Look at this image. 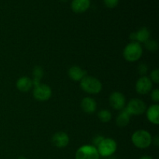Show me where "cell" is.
Instances as JSON below:
<instances>
[{
    "mask_svg": "<svg viewBox=\"0 0 159 159\" xmlns=\"http://www.w3.org/2000/svg\"><path fill=\"white\" fill-rule=\"evenodd\" d=\"M143 54V48L141 43L131 41L127 43L123 51V56L128 62H134L139 60Z\"/></svg>",
    "mask_w": 159,
    "mask_h": 159,
    "instance_id": "6da1fadb",
    "label": "cell"
},
{
    "mask_svg": "<svg viewBox=\"0 0 159 159\" xmlns=\"http://www.w3.org/2000/svg\"><path fill=\"white\" fill-rule=\"evenodd\" d=\"M81 89L85 93L90 95L99 94L102 89V84L100 81L93 76L86 75L80 81Z\"/></svg>",
    "mask_w": 159,
    "mask_h": 159,
    "instance_id": "7a4b0ae2",
    "label": "cell"
},
{
    "mask_svg": "<svg viewBox=\"0 0 159 159\" xmlns=\"http://www.w3.org/2000/svg\"><path fill=\"white\" fill-rule=\"evenodd\" d=\"M131 141L138 148L145 149L152 144V136L147 130H138L132 134Z\"/></svg>",
    "mask_w": 159,
    "mask_h": 159,
    "instance_id": "3957f363",
    "label": "cell"
},
{
    "mask_svg": "<svg viewBox=\"0 0 159 159\" xmlns=\"http://www.w3.org/2000/svg\"><path fill=\"white\" fill-rule=\"evenodd\" d=\"M96 148L99 152V156H102L103 158H108V157L112 156L116 152L117 144L113 138H104V139L101 141V143L97 146Z\"/></svg>",
    "mask_w": 159,
    "mask_h": 159,
    "instance_id": "277c9868",
    "label": "cell"
},
{
    "mask_svg": "<svg viewBox=\"0 0 159 159\" xmlns=\"http://www.w3.org/2000/svg\"><path fill=\"white\" fill-rule=\"evenodd\" d=\"M124 109L130 116H139L145 113L147 110V106L143 100L138 98H134V99H130L128 103L126 104Z\"/></svg>",
    "mask_w": 159,
    "mask_h": 159,
    "instance_id": "5b68a950",
    "label": "cell"
},
{
    "mask_svg": "<svg viewBox=\"0 0 159 159\" xmlns=\"http://www.w3.org/2000/svg\"><path fill=\"white\" fill-rule=\"evenodd\" d=\"M97 148L93 144L82 145L76 151L75 159H99Z\"/></svg>",
    "mask_w": 159,
    "mask_h": 159,
    "instance_id": "8992f818",
    "label": "cell"
},
{
    "mask_svg": "<svg viewBox=\"0 0 159 159\" xmlns=\"http://www.w3.org/2000/svg\"><path fill=\"white\" fill-rule=\"evenodd\" d=\"M52 96V90L49 85L40 83L37 86L34 87L33 96L34 99L40 102H45L50 99Z\"/></svg>",
    "mask_w": 159,
    "mask_h": 159,
    "instance_id": "52a82bcc",
    "label": "cell"
},
{
    "mask_svg": "<svg viewBox=\"0 0 159 159\" xmlns=\"http://www.w3.org/2000/svg\"><path fill=\"white\" fill-rule=\"evenodd\" d=\"M110 105L113 110L121 111L124 110L127 104V100L124 95L120 92H113L109 97Z\"/></svg>",
    "mask_w": 159,
    "mask_h": 159,
    "instance_id": "ba28073f",
    "label": "cell"
},
{
    "mask_svg": "<svg viewBox=\"0 0 159 159\" xmlns=\"http://www.w3.org/2000/svg\"><path fill=\"white\" fill-rule=\"evenodd\" d=\"M153 87V83L149 77L144 75L141 76L138 79L135 85V90L140 95H146L151 93Z\"/></svg>",
    "mask_w": 159,
    "mask_h": 159,
    "instance_id": "9c48e42d",
    "label": "cell"
},
{
    "mask_svg": "<svg viewBox=\"0 0 159 159\" xmlns=\"http://www.w3.org/2000/svg\"><path fill=\"white\" fill-rule=\"evenodd\" d=\"M151 37V32L147 27H141L136 32L130 34V39L131 41H136L139 43H144Z\"/></svg>",
    "mask_w": 159,
    "mask_h": 159,
    "instance_id": "30bf717a",
    "label": "cell"
},
{
    "mask_svg": "<svg viewBox=\"0 0 159 159\" xmlns=\"http://www.w3.org/2000/svg\"><path fill=\"white\" fill-rule=\"evenodd\" d=\"M69 137L65 132L59 131L54 134L51 138L53 144L58 148H64L69 144Z\"/></svg>",
    "mask_w": 159,
    "mask_h": 159,
    "instance_id": "8fae6325",
    "label": "cell"
},
{
    "mask_svg": "<svg viewBox=\"0 0 159 159\" xmlns=\"http://www.w3.org/2000/svg\"><path fill=\"white\" fill-rule=\"evenodd\" d=\"M81 108L82 111L88 114H93L96 111L97 103L96 101L92 97H85L81 101Z\"/></svg>",
    "mask_w": 159,
    "mask_h": 159,
    "instance_id": "7c38bea8",
    "label": "cell"
},
{
    "mask_svg": "<svg viewBox=\"0 0 159 159\" xmlns=\"http://www.w3.org/2000/svg\"><path fill=\"white\" fill-rule=\"evenodd\" d=\"M146 116L148 121L155 125L159 124V105L155 103L151 105L146 110Z\"/></svg>",
    "mask_w": 159,
    "mask_h": 159,
    "instance_id": "4fadbf2b",
    "label": "cell"
},
{
    "mask_svg": "<svg viewBox=\"0 0 159 159\" xmlns=\"http://www.w3.org/2000/svg\"><path fill=\"white\" fill-rule=\"evenodd\" d=\"M90 0H72L71 8L75 13H83L90 7Z\"/></svg>",
    "mask_w": 159,
    "mask_h": 159,
    "instance_id": "5bb4252c",
    "label": "cell"
},
{
    "mask_svg": "<svg viewBox=\"0 0 159 159\" xmlns=\"http://www.w3.org/2000/svg\"><path fill=\"white\" fill-rule=\"evenodd\" d=\"M68 76L70 79L75 82H80L84 77L86 76V71L82 69L81 67L78 65L71 66L68 70Z\"/></svg>",
    "mask_w": 159,
    "mask_h": 159,
    "instance_id": "9a60e30c",
    "label": "cell"
},
{
    "mask_svg": "<svg viewBox=\"0 0 159 159\" xmlns=\"http://www.w3.org/2000/svg\"><path fill=\"white\" fill-rule=\"evenodd\" d=\"M17 89L22 93H27L33 88L32 79L26 76L20 77L16 83Z\"/></svg>",
    "mask_w": 159,
    "mask_h": 159,
    "instance_id": "2e32d148",
    "label": "cell"
},
{
    "mask_svg": "<svg viewBox=\"0 0 159 159\" xmlns=\"http://www.w3.org/2000/svg\"><path fill=\"white\" fill-rule=\"evenodd\" d=\"M130 115L126 111L125 109L121 110L116 119V124L119 127H125L129 124L130 120Z\"/></svg>",
    "mask_w": 159,
    "mask_h": 159,
    "instance_id": "e0dca14e",
    "label": "cell"
},
{
    "mask_svg": "<svg viewBox=\"0 0 159 159\" xmlns=\"http://www.w3.org/2000/svg\"><path fill=\"white\" fill-rule=\"evenodd\" d=\"M98 118H99L101 122L107 124V123L110 122L112 120V113L110 110H107V109L101 110L98 113Z\"/></svg>",
    "mask_w": 159,
    "mask_h": 159,
    "instance_id": "ac0fdd59",
    "label": "cell"
},
{
    "mask_svg": "<svg viewBox=\"0 0 159 159\" xmlns=\"http://www.w3.org/2000/svg\"><path fill=\"white\" fill-rule=\"evenodd\" d=\"M144 46L147 48L148 51H152V52L157 51L158 49V43L155 40H152V39L147 40L144 43Z\"/></svg>",
    "mask_w": 159,
    "mask_h": 159,
    "instance_id": "d6986e66",
    "label": "cell"
},
{
    "mask_svg": "<svg viewBox=\"0 0 159 159\" xmlns=\"http://www.w3.org/2000/svg\"><path fill=\"white\" fill-rule=\"evenodd\" d=\"M43 74H44V71H43V69L42 67L36 66L33 69V79H37V80L40 81L42 79V78L43 77Z\"/></svg>",
    "mask_w": 159,
    "mask_h": 159,
    "instance_id": "ffe728a7",
    "label": "cell"
},
{
    "mask_svg": "<svg viewBox=\"0 0 159 159\" xmlns=\"http://www.w3.org/2000/svg\"><path fill=\"white\" fill-rule=\"evenodd\" d=\"M149 79L152 82V83L158 84L159 83V70L158 69H154L153 71H151L150 76Z\"/></svg>",
    "mask_w": 159,
    "mask_h": 159,
    "instance_id": "44dd1931",
    "label": "cell"
},
{
    "mask_svg": "<svg viewBox=\"0 0 159 159\" xmlns=\"http://www.w3.org/2000/svg\"><path fill=\"white\" fill-rule=\"evenodd\" d=\"M119 1L120 0H103V2L107 8L113 9L117 6Z\"/></svg>",
    "mask_w": 159,
    "mask_h": 159,
    "instance_id": "7402d4cb",
    "label": "cell"
},
{
    "mask_svg": "<svg viewBox=\"0 0 159 159\" xmlns=\"http://www.w3.org/2000/svg\"><path fill=\"white\" fill-rule=\"evenodd\" d=\"M151 98L153 102L155 103H158L159 102V90L158 89H152L151 92Z\"/></svg>",
    "mask_w": 159,
    "mask_h": 159,
    "instance_id": "603a6c76",
    "label": "cell"
},
{
    "mask_svg": "<svg viewBox=\"0 0 159 159\" xmlns=\"http://www.w3.org/2000/svg\"><path fill=\"white\" fill-rule=\"evenodd\" d=\"M138 73H139L141 76H144L147 74L148 71V65H145V64H141V65H139V66H138Z\"/></svg>",
    "mask_w": 159,
    "mask_h": 159,
    "instance_id": "cb8c5ba5",
    "label": "cell"
},
{
    "mask_svg": "<svg viewBox=\"0 0 159 159\" xmlns=\"http://www.w3.org/2000/svg\"><path fill=\"white\" fill-rule=\"evenodd\" d=\"M103 139H104L103 136H102V135H97V136H96L94 138H93V145L95 146L96 148H97V146L100 144L101 141H102Z\"/></svg>",
    "mask_w": 159,
    "mask_h": 159,
    "instance_id": "d4e9b609",
    "label": "cell"
},
{
    "mask_svg": "<svg viewBox=\"0 0 159 159\" xmlns=\"http://www.w3.org/2000/svg\"><path fill=\"white\" fill-rule=\"evenodd\" d=\"M152 143H153L154 144H155L156 146L159 145V138L158 135H156L155 138H152Z\"/></svg>",
    "mask_w": 159,
    "mask_h": 159,
    "instance_id": "484cf974",
    "label": "cell"
},
{
    "mask_svg": "<svg viewBox=\"0 0 159 159\" xmlns=\"http://www.w3.org/2000/svg\"><path fill=\"white\" fill-rule=\"evenodd\" d=\"M139 159H153V158L151 156H149V155H144V156L141 157Z\"/></svg>",
    "mask_w": 159,
    "mask_h": 159,
    "instance_id": "4316f807",
    "label": "cell"
},
{
    "mask_svg": "<svg viewBox=\"0 0 159 159\" xmlns=\"http://www.w3.org/2000/svg\"><path fill=\"white\" fill-rule=\"evenodd\" d=\"M18 159H27V158H25V157H23V156H20V157H19Z\"/></svg>",
    "mask_w": 159,
    "mask_h": 159,
    "instance_id": "83f0119b",
    "label": "cell"
},
{
    "mask_svg": "<svg viewBox=\"0 0 159 159\" xmlns=\"http://www.w3.org/2000/svg\"><path fill=\"white\" fill-rule=\"evenodd\" d=\"M61 1H62V2H66V1H68V0H61Z\"/></svg>",
    "mask_w": 159,
    "mask_h": 159,
    "instance_id": "f1b7e54d",
    "label": "cell"
}]
</instances>
